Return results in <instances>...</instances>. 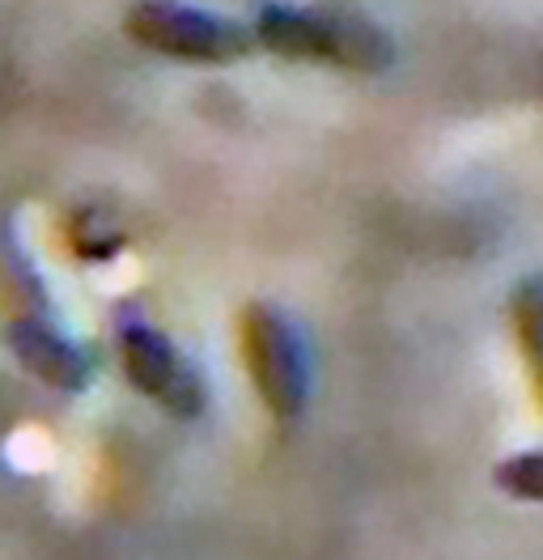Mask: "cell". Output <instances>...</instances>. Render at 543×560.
Returning <instances> with one entry per match:
<instances>
[{
	"instance_id": "obj_1",
	"label": "cell",
	"mask_w": 543,
	"mask_h": 560,
	"mask_svg": "<svg viewBox=\"0 0 543 560\" xmlns=\"http://www.w3.org/2000/svg\"><path fill=\"white\" fill-rule=\"evenodd\" d=\"M255 38L285 60H327L339 69L378 72L391 65V38L348 13H314L293 4H268L255 22Z\"/></svg>"
},
{
	"instance_id": "obj_6",
	"label": "cell",
	"mask_w": 543,
	"mask_h": 560,
	"mask_svg": "<svg viewBox=\"0 0 543 560\" xmlns=\"http://www.w3.org/2000/svg\"><path fill=\"white\" fill-rule=\"evenodd\" d=\"M513 327H518V340H522V352H527V365L535 374V361H540V340H535V327H540V284L527 280L513 298Z\"/></svg>"
},
{
	"instance_id": "obj_3",
	"label": "cell",
	"mask_w": 543,
	"mask_h": 560,
	"mask_svg": "<svg viewBox=\"0 0 543 560\" xmlns=\"http://www.w3.org/2000/svg\"><path fill=\"white\" fill-rule=\"evenodd\" d=\"M124 35L158 56L192 65H230L251 51V38L242 26L174 0H136L124 18Z\"/></svg>"
},
{
	"instance_id": "obj_5",
	"label": "cell",
	"mask_w": 543,
	"mask_h": 560,
	"mask_svg": "<svg viewBox=\"0 0 543 560\" xmlns=\"http://www.w3.org/2000/svg\"><path fill=\"white\" fill-rule=\"evenodd\" d=\"M13 345H18V357L51 386L77 390V386L85 383V357L72 349V345H65L56 331H47L38 323H26V327L13 331Z\"/></svg>"
},
{
	"instance_id": "obj_7",
	"label": "cell",
	"mask_w": 543,
	"mask_h": 560,
	"mask_svg": "<svg viewBox=\"0 0 543 560\" xmlns=\"http://www.w3.org/2000/svg\"><path fill=\"white\" fill-rule=\"evenodd\" d=\"M497 485L506 492H513L518 501H540V455L535 451H527V455L509 458L501 463V471H497Z\"/></svg>"
},
{
	"instance_id": "obj_2",
	"label": "cell",
	"mask_w": 543,
	"mask_h": 560,
	"mask_svg": "<svg viewBox=\"0 0 543 560\" xmlns=\"http://www.w3.org/2000/svg\"><path fill=\"white\" fill-rule=\"evenodd\" d=\"M238 340H242V361H246V374L259 390L264 408L276 420H293L305 408V390H310L305 349L293 323L280 311L255 302L242 311Z\"/></svg>"
},
{
	"instance_id": "obj_4",
	"label": "cell",
	"mask_w": 543,
	"mask_h": 560,
	"mask_svg": "<svg viewBox=\"0 0 543 560\" xmlns=\"http://www.w3.org/2000/svg\"><path fill=\"white\" fill-rule=\"evenodd\" d=\"M119 361H124L128 383L170 417L192 420L208 408V386H204L200 370L174 349L158 327H149L140 318H124L119 323Z\"/></svg>"
}]
</instances>
